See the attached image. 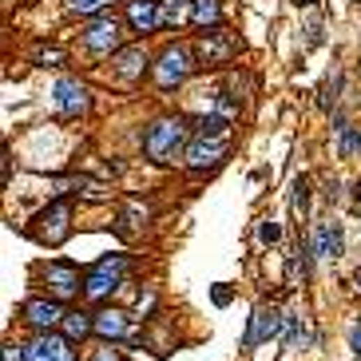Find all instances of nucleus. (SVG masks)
<instances>
[{"label":"nucleus","mask_w":361,"mask_h":361,"mask_svg":"<svg viewBox=\"0 0 361 361\" xmlns=\"http://www.w3.org/2000/svg\"><path fill=\"white\" fill-rule=\"evenodd\" d=\"M195 24L199 28L219 24V0H195Z\"/></svg>","instance_id":"aec40b11"},{"label":"nucleus","mask_w":361,"mask_h":361,"mask_svg":"<svg viewBox=\"0 0 361 361\" xmlns=\"http://www.w3.org/2000/svg\"><path fill=\"white\" fill-rule=\"evenodd\" d=\"M353 199H358V202H361V183H353Z\"/></svg>","instance_id":"c756f323"},{"label":"nucleus","mask_w":361,"mask_h":361,"mask_svg":"<svg viewBox=\"0 0 361 361\" xmlns=\"http://www.w3.org/2000/svg\"><path fill=\"white\" fill-rule=\"evenodd\" d=\"M20 314H24V322L32 330H40V334H56V325H64V318H68L56 298H32V302H24Z\"/></svg>","instance_id":"6e6552de"},{"label":"nucleus","mask_w":361,"mask_h":361,"mask_svg":"<svg viewBox=\"0 0 361 361\" xmlns=\"http://www.w3.org/2000/svg\"><path fill=\"white\" fill-rule=\"evenodd\" d=\"M294 4H298V8H310V4H314V0H294Z\"/></svg>","instance_id":"7c9ffc66"},{"label":"nucleus","mask_w":361,"mask_h":361,"mask_svg":"<svg viewBox=\"0 0 361 361\" xmlns=\"http://www.w3.org/2000/svg\"><path fill=\"white\" fill-rule=\"evenodd\" d=\"M143 68H147V52H143V44H131V48L115 52V72L124 75V80H139Z\"/></svg>","instance_id":"dca6fc26"},{"label":"nucleus","mask_w":361,"mask_h":361,"mask_svg":"<svg viewBox=\"0 0 361 361\" xmlns=\"http://www.w3.org/2000/svg\"><path fill=\"white\" fill-rule=\"evenodd\" d=\"M124 274H127V258L124 254H108V258H100L91 270H87V278H84V294L91 302H100V298H108L119 282H124Z\"/></svg>","instance_id":"f03ea898"},{"label":"nucleus","mask_w":361,"mask_h":361,"mask_svg":"<svg viewBox=\"0 0 361 361\" xmlns=\"http://www.w3.org/2000/svg\"><path fill=\"white\" fill-rule=\"evenodd\" d=\"M349 346H353V353H358V358H361V325H358V330H353V334H349Z\"/></svg>","instance_id":"c85d7f7f"},{"label":"nucleus","mask_w":361,"mask_h":361,"mask_svg":"<svg viewBox=\"0 0 361 361\" xmlns=\"http://www.w3.org/2000/svg\"><path fill=\"white\" fill-rule=\"evenodd\" d=\"M302 341H306V322H302V314H286L282 346H286V349H302Z\"/></svg>","instance_id":"6ab92c4d"},{"label":"nucleus","mask_w":361,"mask_h":361,"mask_svg":"<svg viewBox=\"0 0 361 361\" xmlns=\"http://www.w3.org/2000/svg\"><path fill=\"white\" fill-rule=\"evenodd\" d=\"M314 254L318 258H337L341 254V226H334V223L314 226Z\"/></svg>","instance_id":"2eb2a0df"},{"label":"nucleus","mask_w":361,"mask_h":361,"mask_svg":"<svg viewBox=\"0 0 361 361\" xmlns=\"http://www.w3.org/2000/svg\"><path fill=\"white\" fill-rule=\"evenodd\" d=\"M235 52H238V40L230 36V32H223V28H214V32L199 36V44H195V60H199L202 68H214V64H226Z\"/></svg>","instance_id":"423d86ee"},{"label":"nucleus","mask_w":361,"mask_h":361,"mask_svg":"<svg viewBox=\"0 0 361 361\" xmlns=\"http://www.w3.org/2000/svg\"><path fill=\"white\" fill-rule=\"evenodd\" d=\"M84 44L91 52H100V56L119 52V20H115V16H100V20H91V24L84 28Z\"/></svg>","instance_id":"9b49d317"},{"label":"nucleus","mask_w":361,"mask_h":361,"mask_svg":"<svg viewBox=\"0 0 361 361\" xmlns=\"http://www.w3.org/2000/svg\"><path fill=\"white\" fill-rule=\"evenodd\" d=\"M131 334V322H127L124 310H100L96 314V337H103V341H124V337Z\"/></svg>","instance_id":"4468645a"},{"label":"nucleus","mask_w":361,"mask_h":361,"mask_svg":"<svg viewBox=\"0 0 361 361\" xmlns=\"http://www.w3.org/2000/svg\"><path fill=\"white\" fill-rule=\"evenodd\" d=\"M75 341L64 334H36V341L28 346V361H75Z\"/></svg>","instance_id":"1a4fd4ad"},{"label":"nucleus","mask_w":361,"mask_h":361,"mask_svg":"<svg viewBox=\"0 0 361 361\" xmlns=\"http://www.w3.org/2000/svg\"><path fill=\"white\" fill-rule=\"evenodd\" d=\"M191 68H195V64H191V52L171 44V48H163L159 64H155V84H159L163 91H171V87H179L191 75Z\"/></svg>","instance_id":"7ed1b4c3"},{"label":"nucleus","mask_w":361,"mask_h":361,"mask_svg":"<svg viewBox=\"0 0 361 361\" xmlns=\"http://www.w3.org/2000/svg\"><path fill=\"white\" fill-rule=\"evenodd\" d=\"M143 151H147V159H155V163H175L179 155H187V124H183L179 115L155 119V124L147 127V135H143Z\"/></svg>","instance_id":"f257e3e1"},{"label":"nucleus","mask_w":361,"mask_h":361,"mask_svg":"<svg viewBox=\"0 0 361 361\" xmlns=\"http://www.w3.org/2000/svg\"><path fill=\"white\" fill-rule=\"evenodd\" d=\"M159 8L167 28H183L187 20H195V0H163Z\"/></svg>","instance_id":"a211bd4d"},{"label":"nucleus","mask_w":361,"mask_h":361,"mask_svg":"<svg viewBox=\"0 0 361 361\" xmlns=\"http://www.w3.org/2000/svg\"><path fill=\"white\" fill-rule=\"evenodd\" d=\"M56 103H60V112L64 115H80L87 112V87L80 84V80H72V75H64L60 84H56Z\"/></svg>","instance_id":"f8f14e48"},{"label":"nucleus","mask_w":361,"mask_h":361,"mask_svg":"<svg viewBox=\"0 0 361 361\" xmlns=\"http://www.w3.org/2000/svg\"><path fill=\"white\" fill-rule=\"evenodd\" d=\"M226 147H230V139H211V135H195L187 143V167L191 171H207V167H219L226 159Z\"/></svg>","instance_id":"0eeeda50"},{"label":"nucleus","mask_w":361,"mask_h":361,"mask_svg":"<svg viewBox=\"0 0 361 361\" xmlns=\"http://www.w3.org/2000/svg\"><path fill=\"white\" fill-rule=\"evenodd\" d=\"M0 175H4V183L13 179V151L4 147V159H0Z\"/></svg>","instance_id":"bb28decb"},{"label":"nucleus","mask_w":361,"mask_h":361,"mask_svg":"<svg viewBox=\"0 0 361 361\" xmlns=\"http://www.w3.org/2000/svg\"><path fill=\"white\" fill-rule=\"evenodd\" d=\"M282 330H286V314H278L274 306H258V310L250 314V330H246V337H242V346L254 349V346H262V341L278 337Z\"/></svg>","instance_id":"39448f33"},{"label":"nucleus","mask_w":361,"mask_h":361,"mask_svg":"<svg viewBox=\"0 0 361 361\" xmlns=\"http://www.w3.org/2000/svg\"><path fill=\"white\" fill-rule=\"evenodd\" d=\"M358 290H361V274H358Z\"/></svg>","instance_id":"2f4dec72"},{"label":"nucleus","mask_w":361,"mask_h":361,"mask_svg":"<svg viewBox=\"0 0 361 361\" xmlns=\"http://www.w3.org/2000/svg\"><path fill=\"white\" fill-rule=\"evenodd\" d=\"M36 238L40 242H48V246H60L64 238H68V230H72V202L68 199H56L48 207V211L36 219Z\"/></svg>","instance_id":"20e7f679"},{"label":"nucleus","mask_w":361,"mask_h":361,"mask_svg":"<svg viewBox=\"0 0 361 361\" xmlns=\"http://www.w3.org/2000/svg\"><path fill=\"white\" fill-rule=\"evenodd\" d=\"M341 159H349L353 151H361V127H341Z\"/></svg>","instance_id":"412c9836"},{"label":"nucleus","mask_w":361,"mask_h":361,"mask_svg":"<svg viewBox=\"0 0 361 361\" xmlns=\"http://www.w3.org/2000/svg\"><path fill=\"white\" fill-rule=\"evenodd\" d=\"M258 238H262V242H266V246H270V242H278V238H282V226H278V223H270V219H266V223L258 226Z\"/></svg>","instance_id":"393cba45"},{"label":"nucleus","mask_w":361,"mask_h":361,"mask_svg":"<svg viewBox=\"0 0 361 361\" xmlns=\"http://www.w3.org/2000/svg\"><path fill=\"white\" fill-rule=\"evenodd\" d=\"M127 20H131L135 32H155L163 24L159 0H127Z\"/></svg>","instance_id":"ddd939ff"},{"label":"nucleus","mask_w":361,"mask_h":361,"mask_svg":"<svg viewBox=\"0 0 361 361\" xmlns=\"http://www.w3.org/2000/svg\"><path fill=\"white\" fill-rule=\"evenodd\" d=\"M44 282H48V294L56 302H68V298L80 294V270L68 266V262H52V266H44Z\"/></svg>","instance_id":"9d476101"},{"label":"nucleus","mask_w":361,"mask_h":361,"mask_svg":"<svg viewBox=\"0 0 361 361\" xmlns=\"http://www.w3.org/2000/svg\"><path fill=\"white\" fill-rule=\"evenodd\" d=\"M112 0H68V8L72 13H80V16H91V13H103Z\"/></svg>","instance_id":"5701e85b"},{"label":"nucleus","mask_w":361,"mask_h":361,"mask_svg":"<svg viewBox=\"0 0 361 361\" xmlns=\"http://www.w3.org/2000/svg\"><path fill=\"white\" fill-rule=\"evenodd\" d=\"M91 361H119V349H112V341H103V346L91 353Z\"/></svg>","instance_id":"a878e982"},{"label":"nucleus","mask_w":361,"mask_h":361,"mask_svg":"<svg viewBox=\"0 0 361 361\" xmlns=\"http://www.w3.org/2000/svg\"><path fill=\"white\" fill-rule=\"evenodd\" d=\"M36 64H40V68H56V64H64V48H56V44H40V48H36Z\"/></svg>","instance_id":"4be33fe9"},{"label":"nucleus","mask_w":361,"mask_h":361,"mask_svg":"<svg viewBox=\"0 0 361 361\" xmlns=\"http://www.w3.org/2000/svg\"><path fill=\"white\" fill-rule=\"evenodd\" d=\"M294 207H298V211H306V207H310V179H306V175H302V179H294Z\"/></svg>","instance_id":"b1692460"},{"label":"nucleus","mask_w":361,"mask_h":361,"mask_svg":"<svg viewBox=\"0 0 361 361\" xmlns=\"http://www.w3.org/2000/svg\"><path fill=\"white\" fill-rule=\"evenodd\" d=\"M64 337H72V341H84V337L96 334V314H84V310H68L64 318Z\"/></svg>","instance_id":"f3484780"},{"label":"nucleus","mask_w":361,"mask_h":361,"mask_svg":"<svg viewBox=\"0 0 361 361\" xmlns=\"http://www.w3.org/2000/svg\"><path fill=\"white\" fill-rule=\"evenodd\" d=\"M230 298H235V294H230V286H214V306H226Z\"/></svg>","instance_id":"cd10ccee"}]
</instances>
